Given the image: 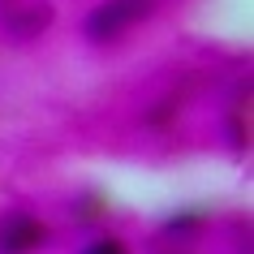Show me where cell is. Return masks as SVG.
<instances>
[{"label":"cell","instance_id":"6da1fadb","mask_svg":"<svg viewBox=\"0 0 254 254\" xmlns=\"http://www.w3.org/2000/svg\"><path fill=\"white\" fill-rule=\"evenodd\" d=\"M155 4H160V0H104V4L86 17V35L99 39V43H108V39H117L121 30H129L134 22L151 17Z\"/></svg>","mask_w":254,"mask_h":254},{"label":"cell","instance_id":"7a4b0ae2","mask_svg":"<svg viewBox=\"0 0 254 254\" xmlns=\"http://www.w3.org/2000/svg\"><path fill=\"white\" fill-rule=\"evenodd\" d=\"M48 241V224L30 211H13L0 220V254H35Z\"/></svg>","mask_w":254,"mask_h":254},{"label":"cell","instance_id":"3957f363","mask_svg":"<svg viewBox=\"0 0 254 254\" xmlns=\"http://www.w3.org/2000/svg\"><path fill=\"white\" fill-rule=\"evenodd\" d=\"M82 254H129V250H125V241H121V237H99V241H91Z\"/></svg>","mask_w":254,"mask_h":254}]
</instances>
